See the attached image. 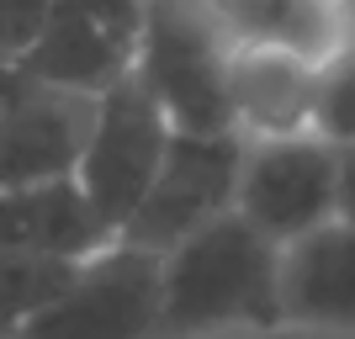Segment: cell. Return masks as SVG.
Returning a JSON list of instances; mask_svg holds the SVG:
<instances>
[{
  "instance_id": "obj_1",
  "label": "cell",
  "mask_w": 355,
  "mask_h": 339,
  "mask_svg": "<svg viewBox=\"0 0 355 339\" xmlns=\"http://www.w3.org/2000/svg\"><path fill=\"white\" fill-rule=\"evenodd\" d=\"M282 324V244L228 207L159 254V329H276Z\"/></svg>"
},
{
  "instance_id": "obj_2",
  "label": "cell",
  "mask_w": 355,
  "mask_h": 339,
  "mask_svg": "<svg viewBox=\"0 0 355 339\" xmlns=\"http://www.w3.org/2000/svg\"><path fill=\"white\" fill-rule=\"evenodd\" d=\"M128 74L159 101V112L180 133L234 128V112H228V32L218 27L207 0H144Z\"/></svg>"
},
{
  "instance_id": "obj_3",
  "label": "cell",
  "mask_w": 355,
  "mask_h": 339,
  "mask_svg": "<svg viewBox=\"0 0 355 339\" xmlns=\"http://www.w3.org/2000/svg\"><path fill=\"white\" fill-rule=\"evenodd\" d=\"M239 159H244V133L239 128H218V133L170 128L159 170H154V180L144 186V196L133 202V212L122 218V228L112 238L164 254L191 228H202L207 218L234 207Z\"/></svg>"
},
{
  "instance_id": "obj_4",
  "label": "cell",
  "mask_w": 355,
  "mask_h": 339,
  "mask_svg": "<svg viewBox=\"0 0 355 339\" xmlns=\"http://www.w3.org/2000/svg\"><path fill=\"white\" fill-rule=\"evenodd\" d=\"M164 144H170V117L159 112V101L138 85L133 74L112 80L96 96V122H90V138L80 148L74 180H80L90 212L112 234L122 228V218L133 212V202L154 180Z\"/></svg>"
},
{
  "instance_id": "obj_5",
  "label": "cell",
  "mask_w": 355,
  "mask_h": 339,
  "mask_svg": "<svg viewBox=\"0 0 355 339\" xmlns=\"http://www.w3.org/2000/svg\"><path fill=\"white\" fill-rule=\"evenodd\" d=\"M234 212L270 244H292L334 218V144L318 133L244 138Z\"/></svg>"
},
{
  "instance_id": "obj_6",
  "label": "cell",
  "mask_w": 355,
  "mask_h": 339,
  "mask_svg": "<svg viewBox=\"0 0 355 339\" xmlns=\"http://www.w3.org/2000/svg\"><path fill=\"white\" fill-rule=\"evenodd\" d=\"M159 329V254L106 238L74 266L64 286L43 313H32L21 334L37 339H85V334H148Z\"/></svg>"
},
{
  "instance_id": "obj_7",
  "label": "cell",
  "mask_w": 355,
  "mask_h": 339,
  "mask_svg": "<svg viewBox=\"0 0 355 339\" xmlns=\"http://www.w3.org/2000/svg\"><path fill=\"white\" fill-rule=\"evenodd\" d=\"M101 90H69L27 80L0 106V186H43L64 180L80 164V148L96 122Z\"/></svg>"
},
{
  "instance_id": "obj_8",
  "label": "cell",
  "mask_w": 355,
  "mask_h": 339,
  "mask_svg": "<svg viewBox=\"0 0 355 339\" xmlns=\"http://www.w3.org/2000/svg\"><path fill=\"white\" fill-rule=\"evenodd\" d=\"M318 64L270 43H228V112L244 138L313 133Z\"/></svg>"
},
{
  "instance_id": "obj_9",
  "label": "cell",
  "mask_w": 355,
  "mask_h": 339,
  "mask_svg": "<svg viewBox=\"0 0 355 339\" xmlns=\"http://www.w3.org/2000/svg\"><path fill=\"white\" fill-rule=\"evenodd\" d=\"M133 43L128 32H117L112 21L80 6V0H53L48 6V21L37 32L32 53L16 69L27 80H43V85H69V90H106L112 80L133 69Z\"/></svg>"
},
{
  "instance_id": "obj_10",
  "label": "cell",
  "mask_w": 355,
  "mask_h": 339,
  "mask_svg": "<svg viewBox=\"0 0 355 339\" xmlns=\"http://www.w3.org/2000/svg\"><path fill=\"white\" fill-rule=\"evenodd\" d=\"M282 324L355 329V228L340 218L282 244Z\"/></svg>"
},
{
  "instance_id": "obj_11",
  "label": "cell",
  "mask_w": 355,
  "mask_h": 339,
  "mask_svg": "<svg viewBox=\"0 0 355 339\" xmlns=\"http://www.w3.org/2000/svg\"><path fill=\"white\" fill-rule=\"evenodd\" d=\"M112 228L90 212L80 180H43V186H0V250L32 254H80L101 250Z\"/></svg>"
},
{
  "instance_id": "obj_12",
  "label": "cell",
  "mask_w": 355,
  "mask_h": 339,
  "mask_svg": "<svg viewBox=\"0 0 355 339\" xmlns=\"http://www.w3.org/2000/svg\"><path fill=\"white\" fill-rule=\"evenodd\" d=\"M228 43H270L324 64L340 48L334 0H207Z\"/></svg>"
},
{
  "instance_id": "obj_13",
  "label": "cell",
  "mask_w": 355,
  "mask_h": 339,
  "mask_svg": "<svg viewBox=\"0 0 355 339\" xmlns=\"http://www.w3.org/2000/svg\"><path fill=\"white\" fill-rule=\"evenodd\" d=\"M85 260V254H80ZM69 254H32V250H0V334H21L32 313H43L69 286L74 266Z\"/></svg>"
},
{
  "instance_id": "obj_14",
  "label": "cell",
  "mask_w": 355,
  "mask_h": 339,
  "mask_svg": "<svg viewBox=\"0 0 355 339\" xmlns=\"http://www.w3.org/2000/svg\"><path fill=\"white\" fill-rule=\"evenodd\" d=\"M313 133L329 138V144H355V53H345V48H334L318 64Z\"/></svg>"
},
{
  "instance_id": "obj_15",
  "label": "cell",
  "mask_w": 355,
  "mask_h": 339,
  "mask_svg": "<svg viewBox=\"0 0 355 339\" xmlns=\"http://www.w3.org/2000/svg\"><path fill=\"white\" fill-rule=\"evenodd\" d=\"M53 0H0V64H21L37 43Z\"/></svg>"
},
{
  "instance_id": "obj_16",
  "label": "cell",
  "mask_w": 355,
  "mask_h": 339,
  "mask_svg": "<svg viewBox=\"0 0 355 339\" xmlns=\"http://www.w3.org/2000/svg\"><path fill=\"white\" fill-rule=\"evenodd\" d=\"M334 218L355 228V144H334Z\"/></svg>"
},
{
  "instance_id": "obj_17",
  "label": "cell",
  "mask_w": 355,
  "mask_h": 339,
  "mask_svg": "<svg viewBox=\"0 0 355 339\" xmlns=\"http://www.w3.org/2000/svg\"><path fill=\"white\" fill-rule=\"evenodd\" d=\"M334 16H340V48L355 53V0H334Z\"/></svg>"
},
{
  "instance_id": "obj_18",
  "label": "cell",
  "mask_w": 355,
  "mask_h": 339,
  "mask_svg": "<svg viewBox=\"0 0 355 339\" xmlns=\"http://www.w3.org/2000/svg\"><path fill=\"white\" fill-rule=\"evenodd\" d=\"M21 85V69H16V64H0V106L11 101V90Z\"/></svg>"
}]
</instances>
